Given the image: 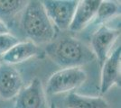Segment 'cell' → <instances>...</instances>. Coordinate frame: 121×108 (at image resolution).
I'll return each mask as SVG.
<instances>
[{
    "label": "cell",
    "instance_id": "obj_6",
    "mask_svg": "<svg viewBox=\"0 0 121 108\" xmlns=\"http://www.w3.org/2000/svg\"><path fill=\"white\" fill-rule=\"evenodd\" d=\"M15 108H47L45 91L41 79L35 77L28 87L22 88L17 95Z\"/></svg>",
    "mask_w": 121,
    "mask_h": 108
},
{
    "label": "cell",
    "instance_id": "obj_4",
    "mask_svg": "<svg viewBox=\"0 0 121 108\" xmlns=\"http://www.w3.org/2000/svg\"><path fill=\"white\" fill-rule=\"evenodd\" d=\"M78 2V0H44L42 4L53 25L60 30H67L72 21Z\"/></svg>",
    "mask_w": 121,
    "mask_h": 108
},
{
    "label": "cell",
    "instance_id": "obj_11",
    "mask_svg": "<svg viewBox=\"0 0 121 108\" xmlns=\"http://www.w3.org/2000/svg\"><path fill=\"white\" fill-rule=\"evenodd\" d=\"M67 108H108L106 99L100 96H86L77 93H70L65 99Z\"/></svg>",
    "mask_w": 121,
    "mask_h": 108
},
{
    "label": "cell",
    "instance_id": "obj_15",
    "mask_svg": "<svg viewBox=\"0 0 121 108\" xmlns=\"http://www.w3.org/2000/svg\"><path fill=\"white\" fill-rule=\"evenodd\" d=\"M9 33V28L6 25L5 22H3L2 20H0V35L2 34H6Z\"/></svg>",
    "mask_w": 121,
    "mask_h": 108
},
{
    "label": "cell",
    "instance_id": "obj_13",
    "mask_svg": "<svg viewBox=\"0 0 121 108\" xmlns=\"http://www.w3.org/2000/svg\"><path fill=\"white\" fill-rule=\"evenodd\" d=\"M120 14V5L114 1H100L94 21L96 24H102Z\"/></svg>",
    "mask_w": 121,
    "mask_h": 108
},
{
    "label": "cell",
    "instance_id": "obj_14",
    "mask_svg": "<svg viewBox=\"0 0 121 108\" xmlns=\"http://www.w3.org/2000/svg\"><path fill=\"white\" fill-rule=\"evenodd\" d=\"M19 42V40L11 33L0 35V56L4 55Z\"/></svg>",
    "mask_w": 121,
    "mask_h": 108
},
{
    "label": "cell",
    "instance_id": "obj_2",
    "mask_svg": "<svg viewBox=\"0 0 121 108\" xmlns=\"http://www.w3.org/2000/svg\"><path fill=\"white\" fill-rule=\"evenodd\" d=\"M21 25L25 35L36 45L54 41L55 26L47 16L42 1L33 0L27 3L23 10Z\"/></svg>",
    "mask_w": 121,
    "mask_h": 108
},
{
    "label": "cell",
    "instance_id": "obj_7",
    "mask_svg": "<svg viewBox=\"0 0 121 108\" xmlns=\"http://www.w3.org/2000/svg\"><path fill=\"white\" fill-rule=\"evenodd\" d=\"M23 88L20 73L13 65L0 64V98L9 100L16 96Z\"/></svg>",
    "mask_w": 121,
    "mask_h": 108
},
{
    "label": "cell",
    "instance_id": "obj_16",
    "mask_svg": "<svg viewBox=\"0 0 121 108\" xmlns=\"http://www.w3.org/2000/svg\"><path fill=\"white\" fill-rule=\"evenodd\" d=\"M50 108H57V106L55 105V104L52 103L51 104V105H50Z\"/></svg>",
    "mask_w": 121,
    "mask_h": 108
},
{
    "label": "cell",
    "instance_id": "obj_9",
    "mask_svg": "<svg viewBox=\"0 0 121 108\" xmlns=\"http://www.w3.org/2000/svg\"><path fill=\"white\" fill-rule=\"evenodd\" d=\"M99 4V0L79 1L69 30L77 32L83 30L86 26L89 25L94 20Z\"/></svg>",
    "mask_w": 121,
    "mask_h": 108
},
{
    "label": "cell",
    "instance_id": "obj_12",
    "mask_svg": "<svg viewBox=\"0 0 121 108\" xmlns=\"http://www.w3.org/2000/svg\"><path fill=\"white\" fill-rule=\"evenodd\" d=\"M28 1L0 0V20H9L25 9Z\"/></svg>",
    "mask_w": 121,
    "mask_h": 108
},
{
    "label": "cell",
    "instance_id": "obj_5",
    "mask_svg": "<svg viewBox=\"0 0 121 108\" xmlns=\"http://www.w3.org/2000/svg\"><path fill=\"white\" fill-rule=\"evenodd\" d=\"M120 35L119 29H112L105 24L97 30L91 38L92 52L95 54L96 59L99 60L100 66L103 65L114 42Z\"/></svg>",
    "mask_w": 121,
    "mask_h": 108
},
{
    "label": "cell",
    "instance_id": "obj_8",
    "mask_svg": "<svg viewBox=\"0 0 121 108\" xmlns=\"http://www.w3.org/2000/svg\"><path fill=\"white\" fill-rule=\"evenodd\" d=\"M120 60L121 48L117 47L101 66V94L107 93L114 85L120 86Z\"/></svg>",
    "mask_w": 121,
    "mask_h": 108
},
{
    "label": "cell",
    "instance_id": "obj_10",
    "mask_svg": "<svg viewBox=\"0 0 121 108\" xmlns=\"http://www.w3.org/2000/svg\"><path fill=\"white\" fill-rule=\"evenodd\" d=\"M40 53V49L33 41H24L19 42L13 47L11 50L1 56V60L3 63L9 65L21 63Z\"/></svg>",
    "mask_w": 121,
    "mask_h": 108
},
{
    "label": "cell",
    "instance_id": "obj_3",
    "mask_svg": "<svg viewBox=\"0 0 121 108\" xmlns=\"http://www.w3.org/2000/svg\"><path fill=\"white\" fill-rule=\"evenodd\" d=\"M87 79V73L81 68H67L55 72L50 77L46 85L49 95L70 92L80 88Z\"/></svg>",
    "mask_w": 121,
    "mask_h": 108
},
{
    "label": "cell",
    "instance_id": "obj_1",
    "mask_svg": "<svg viewBox=\"0 0 121 108\" xmlns=\"http://www.w3.org/2000/svg\"><path fill=\"white\" fill-rule=\"evenodd\" d=\"M45 52L52 61L63 68H80L96 60L95 54L86 43L71 36L48 43Z\"/></svg>",
    "mask_w": 121,
    "mask_h": 108
}]
</instances>
